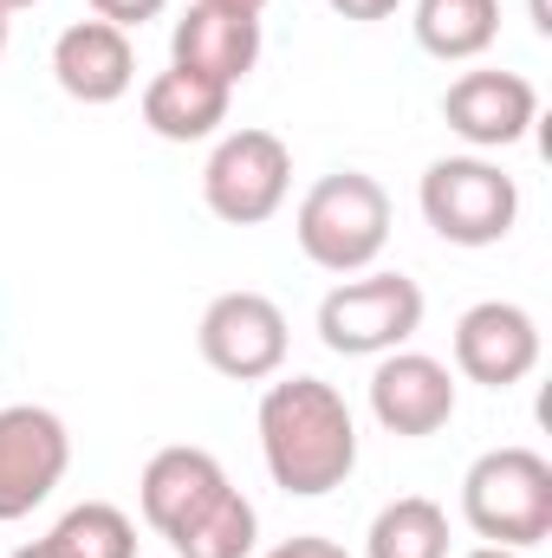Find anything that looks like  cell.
<instances>
[{
  "instance_id": "52a82bcc",
  "label": "cell",
  "mask_w": 552,
  "mask_h": 558,
  "mask_svg": "<svg viewBox=\"0 0 552 558\" xmlns=\"http://www.w3.org/2000/svg\"><path fill=\"white\" fill-rule=\"evenodd\" d=\"M195 344H202V364L228 384H267L286 364V312H279L267 292H221L208 299L202 325H195Z\"/></svg>"
},
{
  "instance_id": "ac0fdd59",
  "label": "cell",
  "mask_w": 552,
  "mask_h": 558,
  "mask_svg": "<svg viewBox=\"0 0 552 558\" xmlns=\"http://www.w3.org/2000/svg\"><path fill=\"white\" fill-rule=\"evenodd\" d=\"M364 558H448V513L429 494H404L391 507H377Z\"/></svg>"
},
{
  "instance_id": "7c38bea8",
  "label": "cell",
  "mask_w": 552,
  "mask_h": 558,
  "mask_svg": "<svg viewBox=\"0 0 552 558\" xmlns=\"http://www.w3.org/2000/svg\"><path fill=\"white\" fill-rule=\"evenodd\" d=\"M169 65L202 72L215 85H241L261 65V13L248 7H221V0H195L176 26H169Z\"/></svg>"
},
{
  "instance_id": "7a4b0ae2",
  "label": "cell",
  "mask_w": 552,
  "mask_h": 558,
  "mask_svg": "<svg viewBox=\"0 0 552 558\" xmlns=\"http://www.w3.org/2000/svg\"><path fill=\"white\" fill-rule=\"evenodd\" d=\"M292 241L319 274H371L391 247V195L364 169H332L319 175L299 208H292Z\"/></svg>"
},
{
  "instance_id": "4316f807",
  "label": "cell",
  "mask_w": 552,
  "mask_h": 558,
  "mask_svg": "<svg viewBox=\"0 0 552 558\" xmlns=\"http://www.w3.org/2000/svg\"><path fill=\"white\" fill-rule=\"evenodd\" d=\"M221 7H248V13H261V7H267V0H221Z\"/></svg>"
},
{
  "instance_id": "d4e9b609",
  "label": "cell",
  "mask_w": 552,
  "mask_h": 558,
  "mask_svg": "<svg viewBox=\"0 0 552 558\" xmlns=\"http://www.w3.org/2000/svg\"><path fill=\"white\" fill-rule=\"evenodd\" d=\"M533 26H540V33H552V13H547V0H533Z\"/></svg>"
},
{
  "instance_id": "2e32d148",
  "label": "cell",
  "mask_w": 552,
  "mask_h": 558,
  "mask_svg": "<svg viewBox=\"0 0 552 558\" xmlns=\"http://www.w3.org/2000/svg\"><path fill=\"white\" fill-rule=\"evenodd\" d=\"M416 46L442 65H468L501 39V0H416Z\"/></svg>"
},
{
  "instance_id": "603a6c76",
  "label": "cell",
  "mask_w": 552,
  "mask_h": 558,
  "mask_svg": "<svg viewBox=\"0 0 552 558\" xmlns=\"http://www.w3.org/2000/svg\"><path fill=\"white\" fill-rule=\"evenodd\" d=\"M7 558H59V553H52L46 539H33V546H20V553H7Z\"/></svg>"
},
{
  "instance_id": "4fadbf2b",
  "label": "cell",
  "mask_w": 552,
  "mask_h": 558,
  "mask_svg": "<svg viewBox=\"0 0 552 558\" xmlns=\"http://www.w3.org/2000/svg\"><path fill=\"white\" fill-rule=\"evenodd\" d=\"M52 85L72 105H118L137 85V46L111 20H72L52 39Z\"/></svg>"
},
{
  "instance_id": "277c9868",
  "label": "cell",
  "mask_w": 552,
  "mask_h": 558,
  "mask_svg": "<svg viewBox=\"0 0 552 558\" xmlns=\"http://www.w3.org/2000/svg\"><path fill=\"white\" fill-rule=\"evenodd\" d=\"M422 221L448 247H501L520 221V182L494 156H435L416 182Z\"/></svg>"
},
{
  "instance_id": "e0dca14e",
  "label": "cell",
  "mask_w": 552,
  "mask_h": 558,
  "mask_svg": "<svg viewBox=\"0 0 552 558\" xmlns=\"http://www.w3.org/2000/svg\"><path fill=\"white\" fill-rule=\"evenodd\" d=\"M169 546H176V558H254L261 553V513H254V500L241 487H228Z\"/></svg>"
},
{
  "instance_id": "44dd1931",
  "label": "cell",
  "mask_w": 552,
  "mask_h": 558,
  "mask_svg": "<svg viewBox=\"0 0 552 558\" xmlns=\"http://www.w3.org/2000/svg\"><path fill=\"white\" fill-rule=\"evenodd\" d=\"M254 558H351L338 539H319V533H299V539H279L274 553H254Z\"/></svg>"
},
{
  "instance_id": "ba28073f",
  "label": "cell",
  "mask_w": 552,
  "mask_h": 558,
  "mask_svg": "<svg viewBox=\"0 0 552 558\" xmlns=\"http://www.w3.org/2000/svg\"><path fill=\"white\" fill-rule=\"evenodd\" d=\"M65 468H72V428L46 403H7L0 410V526L46 507Z\"/></svg>"
},
{
  "instance_id": "6da1fadb",
  "label": "cell",
  "mask_w": 552,
  "mask_h": 558,
  "mask_svg": "<svg viewBox=\"0 0 552 558\" xmlns=\"http://www.w3.org/2000/svg\"><path fill=\"white\" fill-rule=\"evenodd\" d=\"M261 461L279 494L325 500L358 474V416L325 377H279L261 397Z\"/></svg>"
},
{
  "instance_id": "7402d4cb",
  "label": "cell",
  "mask_w": 552,
  "mask_h": 558,
  "mask_svg": "<svg viewBox=\"0 0 552 558\" xmlns=\"http://www.w3.org/2000/svg\"><path fill=\"white\" fill-rule=\"evenodd\" d=\"M325 7H332L338 20H391L404 0H325Z\"/></svg>"
},
{
  "instance_id": "5bb4252c",
  "label": "cell",
  "mask_w": 552,
  "mask_h": 558,
  "mask_svg": "<svg viewBox=\"0 0 552 558\" xmlns=\"http://www.w3.org/2000/svg\"><path fill=\"white\" fill-rule=\"evenodd\" d=\"M215 494H228V474L208 448L195 441H176V448H156L143 461V481H137V507H143V526L156 539H176Z\"/></svg>"
},
{
  "instance_id": "ffe728a7",
  "label": "cell",
  "mask_w": 552,
  "mask_h": 558,
  "mask_svg": "<svg viewBox=\"0 0 552 558\" xmlns=\"http://www.w3.org/2000/svg\"><path fill=\"white\" fill-rule=\"evenodd\" d=\"M169 0H92V20H111V26H143V20H156Z\"/></svg>"
},
{
  "instance_id": "8fae6325",
  "label": "cell",
  "mask_w": 552,
  "mask_h": 558,
  "mask_svg": "<svg viewBox=\"0 0 552 558\" xmlns=\"http://www.w3.org/2000/svg\"><path fill=\"white\" fill-rule=\"evenodd\" d=\"M371 416L384 435H442L455 422V371L429 351H384L371 371Z\"/></svg>"
},
{
  "instance_id": "cb8c5ba5",
  "label": "cell",
  "mask_w": 552,
  "mask_h": 558,
  "mask_svg": "<svg viewBox=\"0 0 552 558\" xmlns=\"http://www.w3.org/2000/svg\"><path fill=\"white\" fill-rule=\"evenodd\" d=\"M461 558H527V553H507V546H475V553H461Z\"/></svg>"
},
{
  "instance_id": "30bf717a",
  "label": "cell",
  "mask_w": 552,
  "mask_h": 558,
  "mask_svg": "<svg viewBox=\"0 0 552 558\" xmlns=\"http://www.w3.org/2000/svg\"><path fill=\"white\" fill-rule=\"evenodd\" d=\"M442 124L468 143L475 156L488 149H514L540 124V92L520 72H461L442 92Z\"/></svg>"
},
{
  "instance_id": "484cf974",
  "label": "cell",
  "mask_w": 552,
  "mask_h": 558,
  "mask_svg": "<svg viewBox=\"0 0 552 558\" xmlns=\"http://www.w3.org/2000/svg\"><path fill=\"white\" fill-rule=\"evenodd\" d=\"M26 7H39V0H0V13L13 20V13H26Z\"/></svg>"
},
{
  "instance_id": "3957f363",
  "label": "cell",
  "mask_w": 552,
  "mask_h": 558,
  "mask_svg": "<svg viewBox=\"0 0 552 558\" xmlns=\"http://www.w3.org/2000/svg\"><path fill=\"white\" fill-rule=\"evenodd\" d=\"M461 520L481 546L533 553L552 539V461L540 448H488L461 474Z\"/></svg>"
},
{
  "instance_id": "d6986e66",
  "label": "cell",
  "mask_w": 552,
  "mask_h": 558,
  "mask_svg": "<svg viewBox=\"0 0 552 558\" xmlns=\"http://www.w3.org/2000/svg\"><path fill=\"white\" fill-rule=\"evenodd\" d=\"M46 546L59 558H137V520L111 500H79L59 513Z\"/></svg>"
},
{
  "instance_id": "9c48e42d",
  "label": "cell",
  "mask_w": 552,
  "mask_h": 558,
  "mask_svg": "<svg viewBox=\"0 0 552 558\" xmlns=\"http://www.w3.org/2000/svg\"><path fill=\"white\" fill-rule=\"evenodd\" d=\"M455 371L481 390H514L540 371V325L514 299H481L455 318Z\"/></svg>"
},
{
  "instance_id": "5b68a950",
  "label": "cell",
  "mask_w": 552,
  "mask_h": 558,
  "mask_svg": "<svg viewBox=\"0 0 552 558\" xmlns=\"http://www.w3.org/2000/svg\"><path fill=\"white\" fill-rule=\"evenodd\" d=\"M422 331V286L410 274H351L319 299V344L332 357H384Z\"/></svg>"
},
{
  "instance_id": "9a60e30c",
  "label": "cell",
  "mask_w": 552,
  "mask_h": 558,
  "mask_svg": "<svg viewBox=\"0 0 552 558\" xmlns=\"http://www.w3.org/2000/svg\"><path fill=\"white\" fill-rule=\"evenodd\" d=\"M228 105H235L228 85H215V78H202V72H182V65H169V72H156V78L143 85V124H149V137H163V143L221 137Z\"/></svg>"
},
{
  "instance_id": "83f0119b",
  "label": "cell",
  "mask_w": 552,
  "mask_h": 558,
  "mask_svg": "<svg viewBox=\"0 0 552 558\" xmlns=\"http://www.w3.org/2000/svg\"><path fill=\"white\" fill-rule=\"evenodd\" d=\"M0 52H7V13H0Z\"/></svg>"
},
{
  "instance_id": "8992f818",
  "label": "cell",
  "mask_w": 552,
  "mask_h": 558,
  "mask_svg": "<svg viewBox=\"0 0 552 558\" xmlns=\"http://www.w3.org/2000/svg\"><path fill=\"white\" fill-rule=\"evenodd\" d=\"M286 189H292V149L274 131H228L202 162V202L228 228L274 221L286 208Z\"/></svg>"
}]
</instances>
